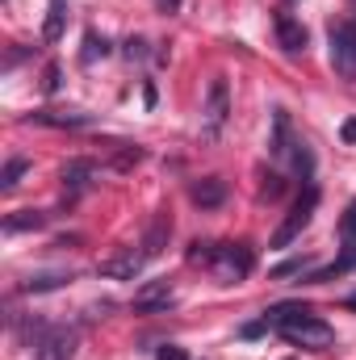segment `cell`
Returning <instances> with one entry per match:
<instances>
[{"label": "cell", "mask_w": 356, "mask_h": 360, "mask_svg": "<svg viewBox=\"0 0 356 360\" xmlns=\"http://www.w3.org/2000/svg\"><path fill=\"white\" fill-rule=\"evenodd\" d=\"M143 264H147L143 248H139V252H134V248H122V252L105 256V260L96 264V272H101V276H109V281H134V276L143 272Z\"/></svg>", "instance_id": "cell-6"}, {"label": "cell", "mask_w": 356, "mask_h": 360, "mask_svg": "<svg viewBox=\"0 0 356 360\" xmlns=\"http://www.w3.org/2000/svg\"><path fill=\"white\" fill-rule=\"evenodd\" d=\"M268 331V319H260V323H248V327H243V335H248V340H256V335H265Z\"/></svg>", "instance_id": "cell-28"}, {"label": "cell", "mask_w": 356, "mask_h": 360, "mask_svg": "<svg viewBox=\"0 0 356 360\" xmlns=\"http://www.w3.org/2000/svg\"><path fill=\"white\" fill-rule=\"evenodd\" d=\"M348 269H356V243H352V239L344 243V256H340L336 264H327V269L310 272V285H323V281H331V276H340V272H348Z\"/></svg>", "instance_id": "cell-18"}, {"label": "cell", "mask_w": 356, "mask_h": 360, "mask_svg": "<svg viewBox=\"0 0 356 360\" xmlns=\"http://www.w3.org/2000/svg\"><path fill=\"white\" fill-rule=\"evenodd\" d=\"M293 147H298V139H293V130H289V113H285V109H272V143H268V151H272L276 160H289Z\"/></svg>", "instance_id": "cell-12"}, {"label": "cell", "mask_w": 356, "mask_h": 360, "mask_svg": "<svg viewBox=\"0 0 356 360\" xmlns=\"http://www.w3.org/2000/svg\"><path fill=\"white\" fill-rule=\"evenodd\" d=\"M314 205H319V188L306 180V188H302V197L293 201V210H289V218L276 226V235H272V248H289L306 226H310V218H314Z\"/></svg>", "instance_id": "cell-4"}, {"label": "cell", "mask_w": 356, "mask_h": 360, "mask_svg": "<svg viewBox=\"0 0 356 360\" xmlns=\"http://www.w3.org/2000/svg\"><path fill=\"white\" fill-rule=\"evenodd\" d=\"M105 55H109V38L96 34V30H89V34H84V63H96V59H105Z\"/></svg>", "instance_id": "cell-19"}, {"label": "cell", "mask_w": 356, "mask_h": 360, "mask_svg": "<svg viewBox=\"0 0 356 360\" xmlns=\"http://www.w3.org/2000/svg\"><path fill=\"white\" fill-rule=\"evenodd\" d=\"M276 331H281L289 344H298V348H314V352H323V348H331V344H336V331H331L323 319H314L310 310H302V314L285 319Z\"/></svg>", "instance_id": "cell-1"}, {"label": "cell", "mask_w": 356, "mask_h": 360, "mask_svg": "<svg viewBox=\"0 0 356 360\" xmlns=\"http://www.w3.org/2000/svg\"><path fill=\"white\" fill-rule=\"evenodd\" d=\"M340 139H344V143H356V117H348V122H344V130H340Z\"/></svg>", "instance_id": "cell-29"}, {"label": "cell", "mask_w": 356, "mask_h": 360, "mask_svg": "<svg viewBox=\"0 0 356 360\" xmlns=\"http://www.w3.org/2000/svg\"><path fill=\"white\" fill-rule=\"evenodd\" d=\"M189 197H193V205H201V210H218V205L227 201V180H222V176L193 180V188H189Z\"/></svg>", "instance_id": "cell-11"}, {"label": "cell", "mask_w": 356, "mask_h": 360, "mask_svg": "<svg viewBox=\"0 0 356 360\" xmlns=\"http://www.w3.org/2000/svg\"><path fill=\"white\" fill-rule=\"evenodd\" d=\"M214 248H218V243H201V239H197V243H189L184 260H189V264H210V260H214Z\"/></svg>", "instance_id": "cell-21"}, {"label": "cell", "mask_w": 356, "mask_h": 360, "mask_svg": "<svg viewBox=\"0 0 356 360\" xmlns=\"http://www.w3.org/2000/svg\"><path fill=\"white\" fill-rule=\"evenodd\" d=\"M92 172H96V168H92L89 160H72V164L63 168V188H68V197H80L92 184Z\"/></svg>", "instance_id": "cell-14"}, {"label": "cell", "mask_w": 356, "mask_h": 360, "mask_svg": "<svg viewBox=\"0 0 356 360\" xmlns=\"http://www.w3.org/2000/svg\"><path fill=\"white\" fill-rule=\"evenodd\" d=\"M276 42H281V51H285V55H302V51H306V42H310V34H306V25H302L298 17L281 13V17H276Z\"/></svg>", "instance_id": "cell-9"}, {"label": "cell", "mask_w": 356, "mask_h": 360, "mask_svg": "<svg viewBox=\"0 0 356 360\" xmlns=\"http://www.w3.org/2000/svg\"><path fill=\"white\" fill-rule=\"evenodd\" d=\"M168 239H172V218H168V210H160L155 218H151V226H147V235H143V256L147 260H155L164 248H168Z\"/></svg>", "instance_id": "cell-10"}, {"label": "cell", "mask_w": 356, "mask_h": 360, "mask_svg": "<svg viewBox=\"0 0 356 360\" xmlns=\"http://www.w3.org/2000/svg\"><path fill=\"white\" fill-rule=\"evenodd\" d=\"M155 360H189V356H184V348H177V344H164L155 352Z\"/></svg>", "instance_id": "cell-26"}, {"label": "cell", "mask_w": 356, "mask_h": 360, "mask_svg": "<svg viewBox=\"0 0 356 360\" xmlns=\"http://www.w3.org/2000/svg\"><path fill=\"white\" fill-rule=\"evenodd\" d=\"M42 226H46V214H42V210H17V214H8V218H4V231H8V235L42 231Z\"/></svg>", "instance_id": "cell-16"}, {"label": "cell", "mask_w": 356, "mask_h": 360, "mask_svg": "<svg viewBox=\"0 0 356 360\" xmlns=\"http://www.w3.org/2000/svg\"><path fill=\"white\" fill-rule=\"evenodd\" d=\"M72 352H76V331L51 327V335L34 348V360H72Z\"/></svg>", "instance_id": "cell-8"}, {"label": "cell", "mask_w": 356, "mask_h": 360, "mask_svg": "<svg viewBox=\"0 0 356 360\" xmlns=\"http://www.w3.org/2000/svg\"><path fill=\"white\" fill-rule=\"evenodd\" d=\"M331 68L340 80L356 84V21L331 25Z\"/></svg>", "instance_id": "cell-5"}, {"label": "cell", "mask_w": 356, "mask_h": 360, "mask_svg": "<svg viewBox=\"0 0 356 360\" xmlns=\"http://www.w3.org/2000/svg\"><path fill=\"white\" fill-rule=\"evenodd\" d=\"M210 269H214V276H218L222 285H235V281H243L248 272L256 269V256H252L248 243H218Z\"/></svg>", "instance_id": "cell-3"}, {"label": "cell", "mask_w": 356, "mask_h": 360, "mask_svg": "<svg viewBox=\"0 0 356 360\" xmlns=\"http://www.w3.org/2000/svg\"><path fill=\"white\" fill-rule=\"evenodd\" d=\"M281 193H285V180H281V176H268V184H265V197L272 201V197H281Z\"/></svg>", "instance_id": "cell-27"}, {"label": "cell", "mask_w": 356, "mask_h": 360, "mask_svg": "<svg viewBox=\"0 0 356 360\" xmlns=\"http://www.w3.org/2000/svg\"><path fill=\"white\" fill-rule=\"evenodd\" d=\"M30 122H38V126H55V130H80V126H92V113H59V109H42V113H30Z\"/></svg>", "instance_id": "cell-13"}, {"label": "cell", "mask_w": 356, "mask_h": 360, "mask_svg": "<svg viewBox=\"0 0 356 360\" xmlns=\"http://www.w3.org/2000/svg\"><path fill=\"white\" fill-rule=\"evenodd\" d=\"M172 306V281L160 276V281H147L139 293H134V310L139 314H155V310H168Z\"/></svg>", "instance_id": "cell-7"}, {"label": "cell", "mask_w": 356, "mask_h": 360, "mask_svg": "<svg viewBox=\"0 0 356 360\" xmlns=\"http://www.w3.org/2000/svg\"><path fill=\"white\" fill-rule=\"evenodd\" d=\"M25 168H30V160H21V155H17V160H8V164H4V172H0V188L8 193L17 180L25 176Z\"/></svg>", "instance_id": "cell-20"}, {"label": "cell", "mask_w": 356, "mask_h": 360, "mask_svg": "<svg viewBox=\"0 0 356 360\" xmlns=\"http://www.w3.org/2000/svg\"><path fill=\"white\" fill-rule=\"evenodd\" d=\"M63 30H68V4L55 0V4L46 8V21H42V42H59Z\"/></svg>", "instance_id": "cell-15"}, {"label": "cell", "mask_w": 356, "mask_h": 360, "mask_svg": "<svg viewBox=\"0 0 356 360\" xmlns=\"http://www.w3.org/2000/svg\"><path fill=\"white\" fill-rule=\"evenodd\" d=\"M227 117H231V89L218 76V80H210L205 105H201V143H218L227 130Z\"/></svg>", "instance_id": "cell-2"}, {"label": "cell", "mask_w": 356, "mask_h": 360, "mask_svg": "<svg viewBox=\"0 0 356 360\" xmlns=\"http://www.w3.org/2000/svg\"><path fill=\"white\" fill-rule=\"evenodd\" d=\"M340 231H344V239H352V243H356V201L348 205V214H344V222H340Z\"/></svg>", "instance_id": "cell-24"}, {"label": "cell", "mask_w": 356, "mask_h": 360, "mask_svg": "<svg viewBox=\"0 0 356 360\" xmlns=\"http://www.w3.org/2000/svg\"><path fill=\"white\" fill-rule=\"evenodd\" d=\"M306 264H310V260L302 256V260H289V264H281V269H272L268 276H272V281H285V276H293V272H302Z\"/></svg>", "instance_id": "cell-23"}, {"label": "cell", "mask_w": 356, "mask_h": 360, "mask_svg": "<svg viewBox=\"0 0 356 360\" xmlns=\"http://www.w3.org/2000/svg\"><path fill=\"white\" fill-rule=\"evenodd\" d=\"M59 84H63L59 63H46V72H42V92H59Z\"/></svg>", "instance_id": "cell-22"}, {"label": "cell", "mask_w": 356, "mask_h": 360, "mask_svg": "<svg viewBox=\"0 0 356 360\" xmlns=\"http://www.w3.org/2000/svg\"><path fill=\"white\" fill-rule=\"evenodd\" d=\"M126 59H130V63H134V59H147V42H143V38H130V42H126Z\"/></svg>", "instance_id": "cell-25"}, {"label": "cell", "mask_w": 356, "mask_h": 360, "mask_svg": "<svg viewBox=\"0 0 356 360\" xmlns=\"http://www.w3.org/2000/svg\"><path fill=\"white\" fill-rule=\"evenodd\" d=\"M155 8H160V13H177L180 0H155Z\"/></svg>", "instance_id": "cell-30"}, {"label": "cell", "mask_w": 356, "mask_h": 360, "mask_svg": "<svg viewBox=\"0 0 356 360\" xmlns=\"http://www.w3.org/2000/svg\"><path fill=\"white\" fill-rule=\"evenodd\" d=\"M72 281V272H34L30 281H21L25 293H51V289H63Z\"/></svg>", "instance_id": "cell-17"}]
</instances>
